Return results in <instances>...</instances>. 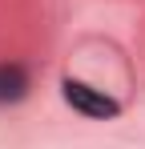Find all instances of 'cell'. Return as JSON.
Listing matches in <instances>:
<instances>
[{
    "label": "cell",
    "instance_id": "7a4b0ae2",
    "mask_svg": "<svg viewBox=\"0 0 145 149\" xmlns=\"http://www.w3.org/2000/svg\"><path fill=\"white\" fill-rule=\"evenodd\" d=\"M28 93V73L20 65H0V105H16V101Z\"/></svg>",
    "mask_w": 145,
    "mask_h": 149
},
{
    "label": "cell",
    "instance_id": "6da1fadb",
    "mask_svg": "<svg viewBox=\"0 0 145 149\" xmlns=\"http://www.w3.org/2000/svg\"><path fill=\"white\" fill-rule=\"evenodd\" d=\"M61 93H65V101H69L77 113H85V117H93V121H113V117H121V101H113L109 93H101V89H93V85H85V81H65L61 85Z\"/></svg>",
    "mask_w": 145,
    "mask_h": 149
}]
</instances>
